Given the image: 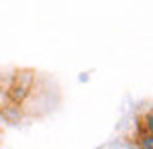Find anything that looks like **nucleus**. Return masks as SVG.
<instances>
[{"mask_svg":"<svg viewBox=\"0 0 153 149\" xmlns=\"http://www.w3.org/2000/svg\"><path fill=\"white\" fill-rule=\"evenodd\" d=\"M33 80H35V74L33 72H21V74H16L14 76V82H12V86L8 88V94H10L12 102H23L25 98L29 96V92L33 90Z\"/></svg>","mask_w":153,"mask_h":149,"instance_id":"obj_1","label":"nucleus"},{"mask_svg":"<svg viewBox=\"0 0 153 149\" xmlns=\"http://www.w3.org/2000/svg\"><path fill=\"white\" fill-rule=\"evenodd\" d=\"M141 127H143V133L151 135L153 137V108H149L141 118Z\"/></svg>","mask_w":153,"mask_h":149,"instance_id":"obj_2","label":"nucleus"},{"mask_svg":"<svg viewBox=\"0 0 153 149\" xmlns=\"http://www.w3.org/2000/svg\"><path fill=\"white\" fill-rule=\"evenodd\" d=\"M137 149H153V137L141 131L137 135Z\"/></svg>","mask_w":153,"mask_h":149,"instance_id":"obj_3","label":"nucleus"}]
</instances>
